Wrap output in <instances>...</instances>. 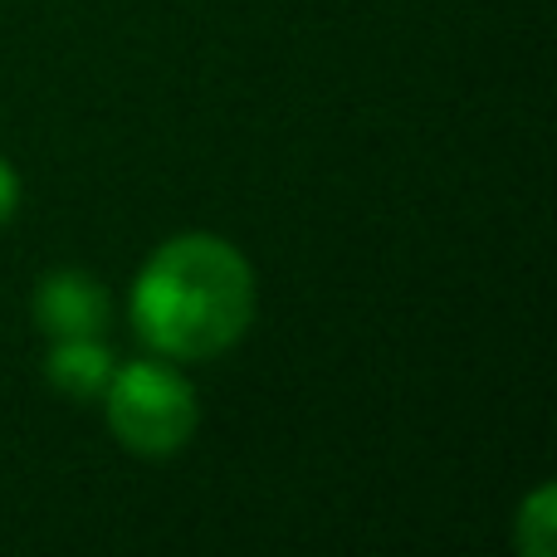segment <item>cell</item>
<instances>
[{"label":"cell","mask_w":557,"mask_h":557,"mask_svg":"<svg viewBox=\"0 0 557 557\" xmlns=\"http://www.w3.org/2000/svg\"><path fill=\"white\" fill-rule=\"evenodd\" d=\"M15 211H20V176H15V166L0 157V225L15 221Z\"/></svg>","instance_id":"6"},{"label":"cell","mask_w":557,"mask_h":557,"mask_svg":"<svg viewBox=\"0 0 557 557\" xmlns=\"http://www.w3.org/2000/svg\"><path fill=\"white\" fill-rule=\"evenodd\" d=\"M553 543H557V494L553 484H543L519 504V548L529 557H548Z\"/></svg>","instance_id":"5"},{"label":"cell","mask_w":557,"mask_h":557,"mask_svg":"<svg viewBox=\"0 0 557 557\" xmlns=\"http://www.w3.org/2000/svg\"><path fill=\"white\" fill-rule=\"evenodd\" d=\"M108 431L117 445L147 460H166L196 435L201 406H196V386L176 372L166 357H143L113 372L103 392Z\"/></svg>","instance_id":"2"},{"label":"cell","mask_w":557,"mask_h":557,"mask_svg":"<svg viewBox=\"0 0 557 557\" xmlns=\"http://www.w3.org/2000/svg\"><path fill=\"white\" fill-rule=\"evenodd\" d=\"M35 327L45 337H103L113 298L88 270H49L35 284Z\"/></svg>","instance_id":"3"},{"label":"cell","mask_w":557,"mask_h":557,"mask_svg":"<svg viewBox=\"0 0 557 557\" xmlns=\"http://www.w3.org/2000/svg\"><path fill=\"white\" fill-rule=\"evenodd\" d=\"M127 318L166 362H211L250 333L255 270L225 235H172L137 270Z\"/></svg>","instance_id":"1"},{"label":"cell","mask_w":557,"mask_h":557,"mask_svg":"<svg viewBox=\"0 0 557 557\" xmlns=\"http://www.w3.org/2000/svg\"><path fill=\"white\" fill-rule=\"evenodd\" d=\"M113 372L117 357L108 352L103 337H54V347L45 352L49 386H59L69 401H103Z\"/></svg>","instance_id":"4"}]
</instances>
